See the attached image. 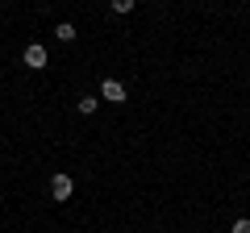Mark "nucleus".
<instances>
[{"mask_svg":"<svg viewBox=\"0 0 250 233\" xmlns=\"http://www.w3.org/2000/svg\"><path fill=\"white\" fill-rule=\"evenodd\" d=\"M108 4H113V13H121V17H125V13H134L138 0H108Z\"/></svg>","mask_w":250,"mask_h":233,"instance_id":"obj_6","label":"nucleus"},{"mask_svg":"<svg viewBox=\"0 0 250 233\" xmlns=\"http://www.w3.org/2000/svg\"><path fill=\"white\" fill-rule=\"evenodd\" d=\"M100 100L125 104V83H121V79H104V83H100Z\"/></svg>","mask_w":250,"mask_h":233,"instance_id":"obj_3","label":"nucleus"},{"mask_svg":"<svg viewBox=\"0 0 250 233\" xmlns=\"http://www.w3.org/2000/svg\"><path fill=\"white\" fill-rule=\"evenodd\" d=\"M46 58H50V54H46V46H38V42L25 46V67H29V71H42Z\"/></svg>","mask_w":250,"mask_h":233,"instance_id":"obj_2","label":"nucleus"},{"mask_svg":"<svg viewBox=\"0 0 250 233\" xmlns=\"http://www.w3.org/2000/svg\"><path fill=\"white\" fill-rule=\"evenodd\" d=\"M54 34H59V42H75V38H80L71 21H59V29H54Z\"/></svg>","mask_w":250,"mask_h":233,"instance_id":"obj_4","label":"nucleus"},{"mask_svg":"<svg viewBox=\"0 0 250 233\" xmlns=\"http://www.w3.org/2000/svg\"><path fill=\"white\" fill-rule=\"evenodd\" d=\"M75 108H80L83 116H92V113H96V108H100V100H96V96H83V100H80V104H75Z\"/></svg>","mask_w":250,"mask_h":233,"instance_id":"obj_5","label":"nucleus"},{"mask_svg":"<svg viewBox=\"0 0 250 233\" xmlns=\"http://www.w3.org/2000/svg\"><path fill=\"white\" fill-rule=\"evenodd\" d=\"M229 233H250V216H238V221H233V229Z\"/></svg>","mask_w":250,"mask_h":233,"instance_id":"obj_7","label":"nucleus"},{"mask_svg":"<svg viewBox=\"0 0 250 233\" xmlns=\"http://www.w3.org/2000/svg\"><path fill=\"white\" fill-rule=\"evenodd\" d=\"M50 196L59 200V204H62V200H71V196H75V179H71V175H62V171H59V175H54V179H50Z\"/></svg>","mask_w":250,"mask_h":233,"instance_id":"obj_1","label":"nucleus"}]
</instances>
